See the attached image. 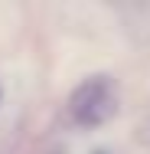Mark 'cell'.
<instances>
[{"mask_svg": "<svg viewBox=\"0 0 150 154\" xmlns=\"http://www.w3.org/2000/svg\"><path fill=\"white\" fill-rule=\"evenodd\" d=\"M69 112H72V118L82 125V128H98V125L111 122L114 112H118L114 82L108 75H91V79H85L72 92V98H69Z\"/></svg>", "mask_w": 150, "mask_h": 154, "instance_id": "obj_1", "label": "cell"}, {"mask_svg": "<svg viewBox=\"0 0 150 154\" xmlns=\"http://www.w3.org/2000/svg\"><path fill=\"white\" fill-rule=\"evenodd\" d=\"M95 154H101V151H95Z\"/></svg>", "mask_w": 150, "mask_h": 154, "instance_id": "obj_2", "label": "cell"}]
</instances>
